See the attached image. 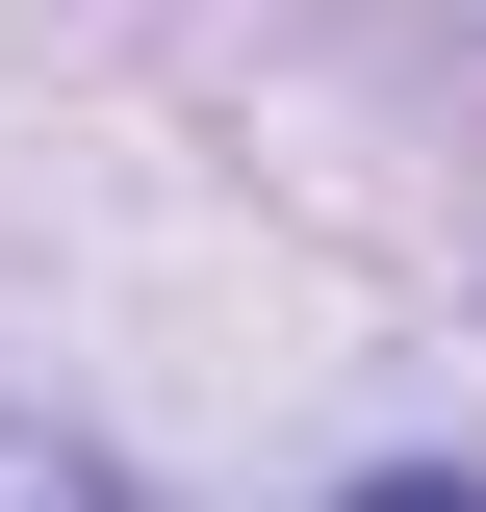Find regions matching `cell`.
<instances>
[{
  "label": "cell",
  "mask_w": 486,
  "mask_h": 512,
  "mask_svg": "<svg viewBox=\"0 0 486 512\" xmlns=\"http://www.w3.org/2000/svg\"><path fill=\"white\" fill-rule=\"evenodd\" d=\"M0 512H128V461L52 436V410H0Z\"/></svg>",
  "instance_id": "1"
},
{
  "label": "cell",
  "mask_w": 486,
  "mask_h": 512,
  "mask_svg": "<svg viewBox=\"0 0 486 512\" xmlns=\"http://www.w3.org/2000/svg\"><path fill=\"white\" fill-rule=\"evenodd\" d=\"M359 512H486V487H359Z\"/></svg>",
  "instance_id": "2"
}]
</instances>
